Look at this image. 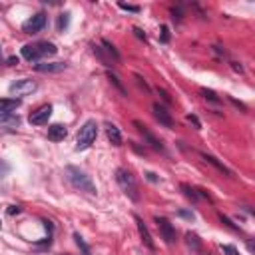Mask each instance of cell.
I'll list each match as a JSON object with an SVG mask.
<instances>
[{"label": "cell", "instance_id": "12", "mask_svg": "<svg viewBox=\"0 0 255 255\" xmlns=\"http://www.w3.org/2000/svg\"><path fill=\"white\" fill-rule=\"evenodd\" d=\"M66 136H68L66 126H62V124H52V126H48V140H52V142H62Z\"/></svg>", "mask_w": 255, "mask_h": 255}, {"label": "cell", "instance_id": "3", "mask_svg": "<svg viewBox=\"0 0 255 255\" xmlns=\"http://www.w3.org/2000/svg\"><path fill=\"white\" fill-rule=\"evenodd\" d=\"M116 182H118V185L122 187V191L132 199V201H138L140 199V193H138V183H136V178L128 172V170H124V168H118L116 170Z\"/></svg>", "mask_w": 255, "mask_h": 255}, {"label": "cell", "instance_id": "17", "mask_svg": "<svg viewBox=\"0 0 255 255\" xmlns=\"http://www.w3.org/2000/svg\"><path fill=\"white\" fill-rule=\"evenodd\" d=\"M0 124H6V126H18L20 118L14 112H0Z\"/></svg>", "mask_w": 255, "mask_h": 255}, {"label": "cell", "instance_id": "9", "mask_svg": "<svg viewBox=\"0 0 255 255\" xmlns=\"http://www.w3.org/2000/svg\"><path fill=\"white\" fill-rule=\"evenodd\" d=\"M134 126L138 128V132L142 134V138H144V140H146V142H147L151 147H154V149H158V151H164V146H162V142H160V140H158L154 134H151V132H149V130H147V128H146L142 122H138V120H136V122H134Z\"/></svg>", "mask_w": 255, "mask_h": 255}, {"label": "cell", "instance_id": "14", "mask_svg": "<svg viewBox=\"0 0 255 255\" xmlns=\"http://www.w3.org/2000/svg\"><path fill=\"white\" fill-rule=\"evenodd\" d=\"M20 106L18 98H0V112H14Z\"/></svg>", "mask_w": 255, "mask_h": 255}, {"label": "cell", "instance_id": "25", "mask_svg": "<svg viewBox=\"0 0 255 255\" xmlns=\"http://www.w3.org/2000/svg\"><path fill=\"white\" fill-rule=\"evenodd\" d=\"M221 251H223L225 255H239V251H237L233 245H221Z\"/></svg>", "mask_w": 255, "mask_h": 255}, {"label": "cell", "instance_id": "16", "mask_svg": "<svg viewBox=\"0 0 255 255\" xmlns=\"http://www.w3.org/2000/svg\"><path fill=\"white\" fill-rule=\"evenodd\" d=\"M201 158L206 160L208 164H212L214 168H218L221 174H225V176H231V172H229V170H227V168H225L221 162H218V158H214V156H210V154H203V151H201Z\"/></svg>", "mask_w": 255, "mask_h": 255}, {"label": "cell", "instance_id": "29", "mask_svg": "<svg viewBox=\"0 0 255 255\" xmlns=\"http://www.w3.org/2000/svg\"><path fill=\"white\" fill-rule=\"evenodd\" d=\"M231 68H233L235 72H239V74L243 72V66H241V64H237V62H231Z\"/></svg>", "mask_w": 255, "mask_h": 255}, {"label": "cell", "instance_id": "5", "mask_svg": "<svg viewBox=\"0 0 255 255\" xmlns=\"http://www.w3.org/2000/svg\"><path fill=\"white\" fill-rule=\"evenodd\" d=\"M36 90H38V84H36L34 80H30V78L16 80V82L10 84V88H8V92H10L12 96H28V94H32V92H36Z\"/></svg>", "mask_w": 255, "mask_h": 255}, {"label": "cell", "instance_id": "6", "mask_svg": "<svg viewBox=\"0 0 255 255\" xmlns=\"http://www.w3.org/2000/svg\"><path fill=\"white\" fill-rule=\"evenodd\" d=\"M50 116H52V106L44 104V106H40L38 110H34V112L28 116V122H30L32 126H44V124H48Z\"/></svg>", "mask_w": 255, "mask_h": 255}, {"label": "cell", "instance_id": "19", "mask_svg": "<svg viewBox=\"0 0 255 255\" xmlns=\"http://www.w3.org/2000/svg\"><path fill=\"white\" fill-rule=\"evenodd\" d=\"M108 78H110V82H112V84H114V86H116V88H118V90H120L122 94H126V88L122 86V82H120V78H118L116 74H112V72H108Z\"/></svg>", "mask_w": 255, "mask_h": 255}, {"label": "cell", "instance_id": "4", "mask_svg": "<svg viewBox=\"0 0 255 255\" xmlns=\"http://www.w3.org/2000/svg\"><path fill=\"white\" fill-rule=\"evenodd\" d=\"M96 136H98V124L96 120H88L80 132H78V140H76V149H86L90 147L94 142H96Z\"/></svg>", "mask_w": 255, "mask_h": 255}, {"label": "cell", "instance_id": "27", "mask_svg": "<svg viewBox=\"0 0 255 255\" xmlns=\"http://www.w3.org/2000/svg\"><path fill=\"white\" fill-rule=\"evenodd\" d=\"M187 120H189V122H193V124H195V128H197V130H199V128H201V122H199V120H197V118H195V116H191V114H189V116H187Z\"/></svg>", "mask_w": 255, "mask_h": 255}, {"label": "cell", "instance_id": "32", "mask_svg": "<svg viewBox=\"0 0 255 255\" xmlns=\"http://www.w3.org/2000/svg\"><path fill=\"white\" fill-rule=\"evenodd\" d=\"M180 216H182V218H189V219H193V214H189V212H180Z\"/></svg>", "mask_w": 255, "mask_h": 255}, {"label": "cell", "instance_id": "7", "mask_svg": "<svg viewBox=\"0 0 255 255\" xmlns=\"http://www.w3.org/2000/svg\"><path fill=\"white\" fill-rule=\"evenodd\" d=\"M44 26H46V14H44V12H38V14L30 16V18L22 24V30H24L26 34H38Z\"/></svg>", "mask_w": 255, "mask_h": 255}, {"label": "cell", "instance_id": "8", "mask_svg": "<svg viewBox=\"0 0 255 255\" xmlns=\"http://www.w3.org/2000/svg\"><path fill=\"white\" fill-rule=\"evenodd\" d=\"M156 223H158V229H160L164 241H166L168 245H172V243L176 241V227H174L166 218H156Z\"/></svg>", "mask_w": 255, "mask_h": 255}, {"label": "cell", "instance_id": "21", "mask_svg": "<svg viewBox=\"0 0 255 255\" xmlns=\"http://www.w3.org/2000/svg\"><path fill=\"white\" fill-rule=\"evenodd\" d=\"M74 239H76V243H78V247H82V251H84V255H88V253H90V249H88V245L84 243V239H82V237H80L78 233L74 235Z\"/></svg>", "mask_w": 255, "mask_h": 255}, {"label": "cell", "instance_id": "22", "mask_svg": "<svg viewBox=\"0 0 255 255\" xmlns=\"http://www.w3.org/2000/svg\"><path fill=\"white\" fill-rule=\"evenodd\" d=\"M201 94L206 96L208 100H212V102H219V98H218V96H216V92H212V90H206V88H203V90H201Z\"/></svg>", "mask_w": 255, "mask_h": 255}, {"label": "cell", "instance_id": "15", "mask_svg": "<svg viewBox=\"0 0 255 255\" xmlns=\"http://www.w3.org/2000/svg\"><path fill=\"white\" fill-rule=\"evenodd\" d=\"M106 134H108V140L112 142V146H122V134L114 124H106Z\"/></svg>", "mask_w": 255, "mask_h": 255}, {"label": "cell", "instance_id": "24", "mask_svg": "<svg viewBox=\"0 0 255 255\" xmlns=\"http://www.w3.org/2000/svg\"><path fill=\"white\" fill-rule=\"evenodd\" d=\"M185 237H187V243H189V245H193L195 249H199V239H197V235H193V233H187Z\"/></svg>", "mask_w": 255, "mask_h": 255}, {"label": "cell", "instance_id": "33", "mask_svg": "<svg viewBox=\"0 0 255 255\" xmlns=\"http://www.w3.org/2000/svg\"><path fill=\"white\" fill-rule=\"evenodd\" d=\"M8 64H10V66H16V64H18V58H14V56L8 58Z\"/></svg>", "mask_w": 255, "mask_h": 255}, {"label": "cell", "instance_id": "13", "mask_svg": "<svg viewBox=\"0 0 255 255\" xmlns=\"http://www.w3.org/2000/svg\"><path fill=\"white\" fill-rule=\"evenodd\" d=\"M136 219V225H138V231H140V237H142V241L149 247V249H154V239H151V235H149V231H147V227L144 225V221H142V218H134Z\"/></svg>", "mask_w": 255, "mask_h": 255}, {"label": "cell", "instance_id": "18", "mask_svg": "<svg viewBox=\"0 0 255 255\" xmlns=\"http://www.w3.org/2000/svg\"><path fill=\"white\" fill-rule=\"evenodd\" d=\"M68 24H70V14H68V12L60 14V16H58V30H66Z\"/></svg>", "mask_w": 255, "mask_h": 255}, {"label": "cell", "instance_id": "1", "mask_svg": "<svg viewBox=\"0 0 255 255\" xmlns=\"http://www.w3.org/2000/svg\"><path fill=\"white\" fill-rule=\"evenodd\" d=\"M58 52V48L48 42V40H42V42H34V44H26L22 48V58H26L28 62H38L46 56H54Z\"/></svg>", "mask_w": 255, "mask_h": 255}, {"label": "cell", "instance_id": "10", "mask_svg": "<svg viewBox=\"0 0 255 255\" xmlns=\"http://www.w3.org/2000/svg\"><path fill=\"white\" fill-rule=\"evenodd\" d=\"M154 116H156V120L162 124V126H166V128H174V120H172V114L162 106V104H154Z\"/></svg>", "mask_w": 255, "mask_h": 255}, {"label": "cell", "instance_id": "28", "mask_svg": "<svg viewBox=\"0 0 255 255\" xmlns=\"http://www.w3.org/2000/svg\"><path fill=\"white\" fill-rule=\"evenodd\" d=\"M14 214H20V208L18 206H10L8 208V216H14Z\"/></svg>", "mask_w": 255, "mask_h": 255}, {"label": "cell", "instance_id": "34", "mask_svg": "<svg viewBox=\"0 0 255 255\" xmlns=\"http://www.w3.org/2000/svg\"><path fill=\"white\" fill-rule=\"evenodd\" d=\"M0 62H2V46H0Z\"/></svg>", "mask_w": 255, "mask_h": 255}, {"label": "cell", "instance_id": "31", "mask_svg": "<svg viewBox=\"0 0 255 255\" xmlns=\"http://www.w3.org/2000/svg\"><path fill=\"white\" fill-rule=\"evenodd\" d=\"M158 92H160V96H162V98H164L166 102H172V100H170V96H168V94H166L164 90H158Z\"/></svg>", "mask_w": 255, "mask_h": 255}, {"label": "cell", "instance_id": "23", "mask_svg": "<svg viewBox=\"0 0 255 255\" xmlns=\"http://www.w3.org/2000/svg\"><path fill=\"white\" fill-rule=\"evenodd\" d=\"M122 10H128V12H140V6H134V4H126V2H120L118 4Z\"/></svg>", "mask_w": 255, "mask_h": 255}, {"label": "cell", "instance_id": "26", "mask_svg": "<svg viewBox=\"0 0 255 255\" xmlns=\"http://www.w3.org/2000/svg\"><path fill=\"white\" fill-rule=\"evenodd\" d=\"M170 34H168V26H162V42H168Z\"/></svg>", "mask_w": 255, "mask_h": 255}, {"label": "cell", "instance_id": "20", "mask_svg": "<svg viewBox=\"0 0 255 255\" xmlns=\"http://www.w3.org/2000/svg\"><path fill=\"white\" fill-rule=\"evenodd\" d=\"M10 174V164H6L4 160H0V178H6Z\"/></svg>", "mask_w": 255, "mask_h": 255}, {"label": "cell", "instance_id": "11", "mask_svg": "<svg viewBox=\"0 0 255 255\" xmlns=\"http://www.w3.org/2000/svg\"><path fill=\"white\" fill-rule=\"evenodd\" d=\"M66 68H68L66 62H48V64H36L34 66V70L42 72V74H56V72H62Z\"/></svg>", "mask_w": 255, "mask_h": 255}, {"label": "cell", "instance_id": "30", "mask_svg": "<svg viewBox=\"0 0 255 255\" xmlns=\"http://www.w3.org/2000/svg\"><path fill=\"white\" fill-rule=\"evenodd\" d=\"M134 32H136V36H138V38H142V40H146V34H144V32L140 30V28H134Z\"/></svg>", "mask_w": 255, "mask_h": 255}, {"label": "cell", "instance_id": "2", "mask_svg": "<svg viewBox=\"0 0 255 255\" xmlns=\"http://www.w3.org/2000/svg\"><path fill=\"white\" fill-rule=\"evenodd\" d=\"M66 176H68L70 183H72L76 189L86 191V193H90V195H96V185H94L92 178H90L86 172H82V170L76 168V166H68V168H66Z\"/></svg>", "mask_w": 255, "mask_h": 255}]
</instances>
